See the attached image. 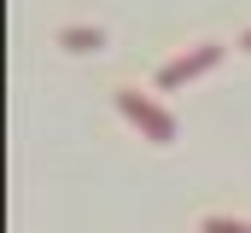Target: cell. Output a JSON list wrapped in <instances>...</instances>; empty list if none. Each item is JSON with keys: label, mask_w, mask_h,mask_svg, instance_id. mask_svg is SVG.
Returning <instances> with one entry per match:
<instances>
[{"label": "cell", "mask_w": 251, "mask_h": 233, "mask_svg": "<svg viewBox=\"0 0 251 233\" xmlns=\"http://www.w3.org/2000/svg\"><path fill=\"white\" fill-rule=\"evenodd\" d=\"M111 99H117V111H123L128 122L152 140V146H176L181 122H176V111H170V105H158V99H152V93H140L134 82H117V88H111Z\"/></svg>", "instance_id": "obj_1"}, {"label": "cell", "mask_w": 251, "mask_h": 233, "mask_svg": "<svg viewBox=\"0 0 251 233\" xmlns=\"http://www.w3.org/2000/svg\"><path fill=\"white\" fill-rule=\"evenodd\" d=\"M222 58H228V47H222V41H193V47H181L176 58H164V64L152 70V88H158V93H176V88L199 82V76H210Z\"/></svg>", "instance_id": "obj_2"}, {"label": "cell", "mask_w": 251, "mask_h": 233, "mask_svg": "<svg viewBox=\"0 0 251 233\" xmlns=\"http://www.w3.org/2000/svg\"><path fill=\"white\" fill-rule=\"evenodd\" d=\"M53 41H59L64 53H100L111 35H105L100 23H59V29H53Z\"/></svg>", "instance_id": "obj_3"}, {"label": "cell", "mask_w": 251, "mask_h": 233, "mask_svg": "<svg viewBox=\"0 0 251 233\" xmlns=\"http://www.w3.org/2000/svg\"><path fill=\"white\" fill-rule=\"evenodd\" d=\"M199 233H251V222H240V216H199Z\"/></svg>", "instance_id": "obj_4"}, {"label": "cell", "mask_w": 251, "mask_h": 233, "mask_svg": "<svg viewBox=\"0 0 251 233\" xmlns=\"http://www.w3.org/2000/svg\"><path fill=\"white\" fill-rule=\"evenodd\" d=\"M234 47H240V53H251V23L240 29V35H234Z\"/></svg>", "instance_id": "obj_5"}]
</instances>
